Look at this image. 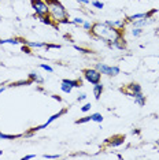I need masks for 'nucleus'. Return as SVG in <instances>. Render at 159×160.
Here are the masks:
<instances>
[{"label": "nucleus", "instance_id": "f257e3e1", "mask_svg": "<svg viewBox=\"0 0 159 160\" xmlns=\"http://www.w3.org/2000/svg\"><path fill=\"white\" fill-rule=\"evenodd\" d=\"M92 34L93 36H96L99 40L104 41L106 44H113L114 41L118 38L121 34H122V32L119 30V29L114 27V26H110L109 23H106V22H97V23H93V26L91 29Z\"/></svg>", "mask_w": 159, "mask_h": 160}, {"label": "nucleus", "instance_id": "f03ea898", "mask_svg": "<svg viewBox=\"0 0 159 160\" xmlns=\"http://www.w3.org/2000/svg\"><path fill=\"white\" fill-rule=\"evenodd\" d=\"M47 2L49 8V17L52 18V21L58 22V23H71L69 21V12L65 8V6L59 2V0H44Z\"/></svg>", "mask_w": 159, "mask_h": 160}, {"label": "nucleus", "instance_id": "7ed1b4c3", "mask_svg": "<svg viewBox=\"0 0 159 160\" xmlns=\"http://www.w3.org/2000/svg\"><path fill=\"white\" fill-rule=\"evenodd\" d=\"M30 3H32V7L34 10V17L40 19L45 17V15H49V8H48L47 2H44V0H30Z\"/></svg>", "mask_w": 159, "mask_h": 160}, {"label": "nucleus", "instance_id": "20e7f679", "mask_svg": "<svg viewBox=\"0 0 159 160\" xmlns=\"http://www.w3.org/2000/svg\"><path fill=\"white\" fill-rule=\"evenodd\" d=\"M95 69H96L100 74L109 75V77H115L121 73V69L118 66H109V65H104V63H96Z\"/></svg>", "mask_w": 159, "mask_h": 160}, {"label": "nucleus", "instance_id": "39448f33", "mask_svg": "<svg viewBox=\"0 0 159 160\" xmlns=\"http://www.w3.org/2000/svg\"><path fill=\"white\" fill-rule=\"evenodd\" d=\"M82 74H84L85 79H87L88 82H91L92 85H96L101 81V74L96 69H85L84 71H82Z\"/></svg>", "mask_w": 159, "mask_h": 160}, {"label": "nucleus", "instance_id": "423d86ee", "mask_svg": "<svg viewBox=\"0 0 159 160\" xmlns=\"http://www.w3.org/2000/svg\"><path fill=\"white\" fill-rule=\"evenodd\" d=\"M65 112H66V110H62V111H59V112H58V114H54V115H52V116H49V118H48V120H47V122H45V123H44V124H41V126L33 127V129H32V130H30V132H29V133H28V134H26V136H32V134H33L34 132H39V130H43V129H45V127H47V126H49V124H51V123H52V122H54V120H56V119H58V118H60V116H62V115H63V114H65Z\"/></svg>", "mask_w": 159, "mask_h": 160}, {"label": "nucleus", "instance_id": "0eeeda50", "mask_svg": "<svg viewBox=\"0 0 159 160\" xmlns=\"http://www.w3.org/2000/svg\"><path fill=\"white\" fill-rule=\"evenodd\" d=\"M121 91H122L125 95H128L129 97H133V95L141 92V86H140L137 82H132V84H129L125 89H121Z\"/></svg>", "mask_w": 159, "mask_h": 160}, {"label": "nucleus", "instance_id": "6e6552de", "mask_svg": "<svg viewBox=\"0 0 159 160\" xmlns=\"http://www.w3.org/2000/svg\"><path fill=\"white\" fill-rule=\"evenodd\" d=\"M125 142V136H115V137H111V138L109 140H106V144L107 145H110V146H119V145H122V144Z\"/></svg>", "mask_w": 159, "mask_h": 160}, {"label": "nucleus", "instance_id": "1a4fd4ad", "mask_svg": "<svg viewBox=\"0 0 159 160\" xmlns=\"http://www.w3.org/2000/svg\"><path fill=\"white\" fill-rule=\"evenodd\" d=\"M109 47L110 48H117V49H126V40L123 38L122 34H121V36L117 38L113 44H110Z\"/></svg>", "mask_w": 159, "mask_h": 160}, {"label": "nucleus", "instance_id": "9d476101", "mask_svg": "<svg viewBox=\"0 0 159 160\" xmlns=\"http://www.w3.org/2000/svg\"><path fill=\"white\" fill-rule=\"evenodd\" d=\"M63 84H67L69 86H71V88H81L82 86V81L81 79H69V78H65L62 79Z\"/></svg>", "mask_w": 159, "mask_h": 160}, {"label": "nucleus", "instance_id": "9b49d317", "mask_svg": "<svg viewBox=\"0 0 159 160\" xmlns=\"http://www.w3.org/2000/svg\"><path fill=\"white\" fill-rule=\"evenodd\" d=\"M152 21H154L152 18H141V19H137V21L133 22V25H135L136 27H144V26L151 23Z\"/></svg>", "mask_w": 159, "mask_h": 160}, {"label": "nucleus", "instance_id": "f8f14e48", "mask_svg": "<svg viewBox=\"0 0 159 160\" xmlns=\"http://www.w3.org/2000/svg\"><path fill=\"white\" fill-rule=\"evenodd\" d=\"M133 99H135V103L136 104H139L140 107H144L145 105V96L140 92V93H136V95H133Z\"/></svg>", "mask_w": 159, "mask_h": 160}, {"label": "nucleus", "instance_id": "ddd939ff", "mask_svg": "<svg viewBox=\"0 0 159 160\" xmlns=\"http://www.w3.org/2000/svg\"><path fill=\"white\" fill-rule=\"evenodd\" d=\"M103 85L100 84H96V85H93V96H95V99H96V100H99L100 99V96H101V93H103Z\"/></svg>", "mask_w": 159, "mask_h": 160}, {"label": "nucleus", "instance_id": "4468645a", "mask_svg": "<svg viewBox=\"0 0 159 160\" xmlns=\"http://www.w3.org/2000/svg\"><path fill=\"white\" fill-rule=\"evenodd\" d=\"M141 18H147V12H139V14L129 15V17L126 18V21H128V22H135V21H137V19H141Z\"/></svg>", "mask_w": 159, "mask_h": 160}, {"label": "nucleus", "instance_id": "2eb2a0df", "mask_svg": "<svg viewBox=\"0 0 159 160\" xmlns=\"http://www.w3.org/2000/svg\"><path fill=\"white\" fill-rule=\"evenodd\" d=\"M22 44H25L26 47H30V48H43V47H45L47 44H44V43H32V41H26V40H19Z\"/></svg>", "mask_w": 159, "mask_h": 160}, {"label": "nucleus", "instance_id": "dca6fc26", "mask_svg": "<svg viewBox=\"0 0 159 160\" xmlns=\"http://www.w3.org/2000/svg\"><path fill=\"white\" fill-rule=\"evenodd\" d=\"M29 79L32 82H36V84H43L44 82V79L39 75V73H34V71H32L29 74Z\"/></svg>", "mask_w": 159, "mask_h": 160}, {"label": "nucleus", "instance_id": "f3484780", "mask_svg": "<svg viewBox=\"0 0 159 160\" xmlns=\"http://www.w3.org/2000/svg\"><path fill=\"white\" fill-rule=\"evenodd\" d=\"M19 137H24V134H4L0 132V140H15Z\"/></svg>", "mask_w": 159, "mask_h": 160}, {"label": "nucleus", "instance_id": "a211bd4d", "mask_svg": "<svg viewBox=\"0 0 159 160\" xmlns=\"http://www.w3.org/2000/svg\"><path fill=\"white\" fill-rule=\"evenodd\" d=\"M19 38H2L0 40V44H12V45H17V44H19Z\"/></svg>", "mask_w": 159, "mask_h": 160}, {"label": "nucleus", "instance_id": "6ab92c4d", "mask_svg": "<svg viewBox=\"0 0 159 160\" xmlns=\"http://www.w3.org/2000/svg\"><path fill=\"white\" fill-rule=\"evenodd\" d=\"M91 120H93V122H97V123H101V122H103V115L99 114V112L91 114Z\"/></svg>", "mask_w": 159, "mask_h": 160}, {"label": "nucleus", "instance_id": "aec40b11", "mask_svg": "<svg viewBox=\"0 0 159 160\" xmlns=\"http://www.w3.org/2000/svg\"><path fill=\"white\" fill-rule=\"evenodd\" d=\"M33 82L30 81V79H26V81H18V82H12L11 85L8 86H22V85H32Z\"/></svg>", "mask_w": 159, "mask_h": 160}, {"label": "nucleus", "instance_id": "412c9836", "mask_svg": "<svg viewBox=\"0 0 159 160\" xmlns=\"http://www.w3.org/2000/svg\"><path fill=\"white\" fill-rule=\"evenodd\" d=\"M71 86H69L67 84H63V82H62V85H60V91H62L63 92V93H70V92H71Z\"/></svg>", "mask_w": 159, "mask_h": 160}, {"label": "nucleus", "instance_id": "4be33fe9", "mask_svg": "<svg viewBox=\"0 0 159 160\" xmlns=\"http://www.w3.org/2000/svg\"><path fill=\"white\" fill-rule=\"evenodd\" d=\"M132 34H133V37H140L143 34V27H135L132 30Z\"/></svg>", "mask_w": 159, "mask_h": 160}, {"label": "nucleus", "instance_id": "5701e85b", "mask_svg": "<svg viewBox=\"0 0 159 160\" xmlns=\"http://www.w3.org/2000/svg\"><path fill=\"white\" fill-rule=\"evenodd\" d=\"M91 4L95 8H99V10H101V8L104 7V4L101 2H99V0H93V2H91Z\"/></svg>", "mask_w": 159, "mask_h": 160}, {"label": "nucleus", "instance_id": "b1692460", "mask_svg": "<svg viewBox=\"0 0 159 160\" xmlns=\"http://www.w3.org/2000/svg\"><path fill=\"white\" fill-rule=\"evenodd\" d=\"M92 26H93V23L89 21H84V23H82V27H84V30H91Z\"/></svg>", "mask_w": 159, "mask_h": 160}, {"label": "nucleus", "instance_id": "393cba45", "mask_svg": "<svg viewBox=\"0 0 159 160\" xmlns=\"http://www.w3.org/2000/svg\"><path fill=\"white\" fill-rule=\"evenodd\" d=\"M40 21H41V22H43V23H45V25H52V21H51L49 15H45V17L40 18Z\"/></svg>", "mask_w": 159, "mask_h": 160}, {"label": "nucleus", "instance_id": "a878e982", "mask_svg": "<svg viewBox=\"0 0 159 160\" xmlns=\"http://www.w3.org/2000/svg\"><path fill=\"white\" fill-rule=\"evenodd\" d=\"M91 120V115H88V116H84V118H81V119H78V120H75V123L80 124V123H87V122H89Z\"/></svg>", "mask_w": 159, "mask_h": 160}, {"label": "nucleus", "instance_id": "bb28decb", "mask_svg": "<svg viewBox=\"0 0 159 160\" xmlns=\"http://www.w3.org/2000/svg\"><path fill=\"white\" fill-rule=\"evenodd\" d=\"M40 67L43 70H45V71H48V73H52L54 71V69L51 66H48V65H45V63H40Z\"/></svg>", "mask_w": 159, "mask_h": 160}, {"label": "nucleus", "instance_id": "cd10ccee", "mask_svg": "<svg viewBox=\"0 0 159 160\" xmlns=\"http://www.w3.org/2000/svg\"><path fill=\"white\" fill-rule=\"evenodd\" d=\"M91 108H92L91 103H87L85 105H82V107H81V111H82V112H88V111H91Z\"/></svg>", "mask_w": 159, "mask_h": 160}, {"label": "nucleus", "instance_id": "c85d7f7f", "mask_svg": "<svg viewBox=\"0 0 159 160\" xmlns=\"http://www.w3.org/2000/svg\"><path fill=\"white\" fill-rule=\"evenodd\" d=\"M74 49H77V51H80V52H82V53H91L89 49H85V48H81L78 45H74Z\"/></svg>", "mask_w": 159, "mask_h": 160}, {"label": "nucleus", "instance_id": "c756f323", "mask_svg": "<svg viewBox=\"0 0 159 160\" xmlns=\"http://www.w3.org/2000/svg\"><path fill=\"white\" fill-rule=\"evenodd\" d=\"M71 23H74V25H82V23H84V19H82V18H74L71 21Z\"/></svg>", "mask_w": 159, "mask_h": 160}, {"label": "nucleus", "instance_id": "7c9ffc66", "mask_svg": "<svg viewBox=\"0 0 159 160\" xmlns=\"http://www.w3.org/2000/svg\"><path fill=\"white\" fill-rule=\"evenodd\" d=\"M44 159H59V155H43Z\"/></svg>", "mask_w": 159, "mask_h": 160}, {"label": "nucleus", "instance_id": "2f4dec72", "mask_svg": "<svg viewBox=\"0 0 159 160\" xmlns=\"http://www.w3.org/2000/svg\"><path fill=\"white\" fill-rule=\"evenodd\" d=\"M85 99H87V95H85V93H80L78 97H77V100H78V101H84Z\"/></svg>", "mask_w": 159, "mask_h": 160}, {"label": "nucleus", "instance_id": "473e14b6", "mask_svg": "<svg viewBox=\"0 0 159 160\" xmlns=\"http://www.w3.org/2000/svg\"><path fill=\"white\" fill-rule=\"evenodd\" d=\"M34 158H36L34 155H26V156H24V158H22V160H30V159H34Z\"/></svg>", "mask_w": 159, "mask_h": 160}, {"label": "nucleus", "instance_id": "72a5a7b5", "mask_svg": "<svg viewBox=\"0 0 159 160\" xmlns=\"http://www.w3.org/2000/svg\"><path fill=\"white\" fill-rule=\"evenodd\" d=\"M77 2L80 3V4H89L91 0H77Z\"/></svg>", "mask_w": 159, "mask_h": 160}, {"label": "nucleus", "instance_id": "f704fd0d", "mask_svg": "<svg viewBox=\"0 0 159 160\" xmlns=\"http://www.w3.org/2000/svg\"><path fill=\"white\" fill-rule=\"evenodd\" d=\"M6 88H7V86H0V93H3V92L6 91Z\"/></svg>", "mask_w": 159, "mask_h": 160}, {"label": "nucleus", "instance_id": "c9c22d12", "mask_svg": "<svg viewBox=\"0 0 159 160\" xmlns=\"http://www.w3.org/2000/svg\"><path fill=\"white\" fill-rule=\"evenodd\" d=\"M3 155V151H0V156H2Z\"/></svg>", "mask_w": 159, "mask_h": 160}, {"label": "nucleus", "instance_id": "e433bc0d", "mask_svg": "<svg viewBox=\"0 0 159 160\" xmlns=\"http://www.w3.org/2000/svg\"><path fill=\"white\" fill-rule=\"evenodd\" d=\"M0 2H2V0H0Z\"/></svg>", "mask_w": 159, "mask_h": 160}, {"label": "nucleus", "instance_id": "4c0bfd02", "mask_svg": "<svg viewBox=\"0 0 159 160\" xmlns=\"http://www.w3.org/2000/svg\"><path fill=\"white\" fill-rule=\"evenodd\" d=\"M158 63H159V62H158Z\"/></svg>", "mask_w": 159, "mask_h": 160}]
</instances>
